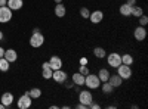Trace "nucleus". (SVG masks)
Wrapping results in <instances>:
<instances>
[{"label":"nucleus","mask_w":148,"mask_h":109,"mask_svg":"<svg viewBox=\"0 0 148 109\" xmlns=\"http://www.w3.org/2000/svg\"><path fill=\"white\" fill-rule=\"evenodd\" d=\"M28 94H30V97H31V99H39L40 96H42V90H40V89H37V87H33V89L28 91Z\"/></svg>","instance_id":"26"},{"label":"nucleus","mask_w":148,"mask_h":109,"mask_svg":"<svg viewBox=\"0 0 148 109\" xmlns=\"http://www.w3.org/2000/svg\"><path fill=\"white\" fill-rule=\"evenodd\" d=\"M129 6H135V5H136V0H127V2H126Z\"/></svg>","instance_id":"30"},{"label":"nucleus","mask_w":148,"mask_h":109,"mask_svg":"<svg viewBox=\"0 0 148 109\" xmlns=\"http://www.w3.org/2000/svg\"><path fill=\"white\" fill-rule=\"evenodd\" d=\"M132 74H133V72H132V68L129 65L121 64V65L117 66V75H120L121 80H129L132 77Z\"/></svg>","instance_id":"3"},{"label":"nucleus","mask_w":148,"mask_h":109,"mask_svg":"<svg viewBox=\"0 0 148 109\" xmlns=\"http://www.w3.org/2000/svg\"><path fill=\"white\" fill-rule=\"evenodd\" d=\"M52 74H53V69L49 66V62H43L42 64V77L45 80H51Z\"/></svg>","instance_id":"12"},{"label":"nucleus","mask_w":148,"mask_h":109,"mask_svg":"<svg viewBox=\"0 0 148 109\" xmlns=\"http://www.w3.org/2000/svg\"><path fill=\"white\" fill-rule=\"evenodd\" d=\"M147 24H148V18H147L145 15H141V16H139V25L145 27Z\"/></svg>","instance_id":"29"},{"label":"nucleus","mask_w":148,"mask_h":109,"mask_svg":"<svg viewBox=\"0 0 148 109\" xmlns=\"http://www.w3.org/2000/svg\"><path fill=\"white\" fill-rule=\"evenodd\" d=\"M79 72H80V74H83V75H88L90 71H89V68L86 66V65H82V66L79 68Z\"/></svg>","instance_id":"28"},{"label":"nucleus","mask_w":148,"mask_h":109,"mask_svg":"<svg viewBox=\"0 0 148 109\" xmlns=\"http://www.w3.org/2000/svg\"><path fill=\"white\" fill-rule=\"evenodd\" d=\"M3 55H5V49H3V47H0V58H3Z\"/></svg>","instance_id":"33"},{"label":"nucleus","mask_w":148,"mask_h":109,"mask_svg":"<svg viewBox=\"0 0 148 109\" xmlns=\"http://www.w3.org/2000/svg\"><path fill=\"white\" fill-rule=\"evenodd\" d=\"M45 43V35L42 32H33L31 37H30V46L34 47V49H39L42 47Z\"/></svg>","instance_id":"2"},{"label":"nucleus","mask_w":148,"mask_h":109,"mask_svg":"<svg viewBox=\"0 0 148 109\" xmlns=\"http://www.w3.org/2000/svg\"><path fill=\"white\" fill-rule=\"evenodd\" d=\"M53 12H55V15H56L58 18H64L65 14H67V7H65V5H62V3H56Z\"/></svg>","instance_id":"15"},{"label":"nucleus","mask_w":148,"mask_h":109,"mask_svg":"<svg viewBox=\"0 0 148 109\" xmlns=\"http://www.w3.org/2000/svg\"><path fill=\"white\" fill-rule=\"evenodd\" d=\"M92 100H93V96H92V91H90L89 89L79 91V103H83V105L88 106Z\"/></svg>","instance_id":"6"},{"label":"nucleus","mask_w":148,"mask_h":109,"mask_svg":"<svg viewBox=\"0 0 148 109\" xmlns=\"http://www.w3.org/2000/svg\"><path fill=\"white\" fill-rule=\"evenodd\" d=\"M98 78L101 80V83H104V81H108V78H110V71L107 69V68H101L99 71H98Z\"/></svg>","instance_id":"20"},{"label":"nucleus","mask_w":148,"mask_h":109,"mask_svg":"<svg viewBox=\"0 0 148 109\" xmlns=\"http://www.w3.org/2000/svg\"><path fill=\"white\" fill-rule=\"evenodd\" d=\"M141 15H144V9L141 7V6H132V14H130V16H136V18H139Z\"/></svg>","instance_id":"24"},{"label":"nucleus","mask_w":148,"mask_h":109,"mask_svg":"<svg viewBox=\"0 0 148 109\" xmlns=\"http://www.w3.org/2000/svg\"><path fill=\"white\" fill-rule=\"evenodd\" d=\"M67 78H68V75H67V72H65V71H62V68L53 71V74H52V80H53L55 83H59V84L65 83Z\"/></svg>","instance_id":"8"},{"label":"nucleus","mask_w":148,"mask_h":109,"mask_svg":"<svg viewBox=\"0 0 148 109\" xmlns=\"http://www.w3.org/2000/svg\"><path fill=\"white\" fill-rule=\"evenodd\" d=\"M133 37H135V40H136V41H144L145 37H147V30H145V27L138 25L136 28H135V31H133Z\"/></svg>","instance_id":"9"},{"label":"nucleus","mask_w":148,"mask_h":109,"mask_svg":"<svg viewBox=\"0 0 148 109\" xmlns=\"http://www.w3.org/2000/svg\"><path fill=\"white\" fill-rule=\"evenodd\" d=\"M93 55H95L98 59H104V58L107 56V52H105L104 47H95V49H93Z\"/></svg>","instance_id":"22"},{"label":"nucleus","mask_w":148,"mask_h":109,"mask_svg":"<svg viewBox=\"0 0 148 109\" xmlns=\"http://www.w3.org/2000/svg\"><path fill=\"white\" fill-rule=\"evenodd\" d=\"M33 105V99L30 97V94H28V91H25L21 97L18 99V103H16V106L19 108V109H28L30 106Z\"/></svg>","instance_id":"4"},{"label":"nucleus","mask_w":148,"mask_h":109,"mask_svg":"<svg viewBox=\"0 0 148 109\" xmlns=\"http://www.w3.org/2000/svg\"><path fill=\"white\" fill-rule=\"evenodd\" d=\"M9 66H10L9 60H6L5 58H0V71L6 72V71H9Z\"/></svg>","instance_id":"25"},{"label":"nucleus","mask_w":148,"mask_h":109,"mask_svg":"<svg viewBox=\"0 0 148 109\" xmlns=\"http://www.w3.org/2000/svg\"><path fill=\"white\" fill-rule=\"evenodd\" d=\"M0 102H2L6 108H9L12 103H14V94L9 93V91L3 93V94H2V97H0Z\"/></svg>","instance_id":"13"},{"label":"nucleus","mask_w":148,"mask_h":109,"mask_svg":"<svg viewBox=\"0 0 148 109\" xmlns=\"http://www.w3.org/2000/svg\"><path fill=\"white\" fill-rule=\"evenodd\" d=\"M0 109H6V106H5V105H3L2 102H0Z\"/></svg>","instance_id":"36"},{"label":"nucleus","mask_w":148,"mask_h":109,"mask_svg":"<svg viewBox=\"0 0 148 109\" xmlns=\"http://www.w3.org/2000/svg\"><path fill=\"white\" fill-rule=\"evenodd\" d=\"M121 64L132 66V64H133V56H132L130 53H125V55H121Z\"/></svg>","instance_id":"23"},{"label":"nucleus","mask_w":148,"mask_h":109,"mask_svg":"<svg viewBox=\"0 0 148 109\" xmlns=\"http://www.w3.org/2000/svg\"><path fill=\"white\" fill-rule=\"evenodd\" d=\"M101 90H102V93L104 94H111V93H113L114 91V87L113 86H111V84L108 83V81H104V83H101Z\"/></svg>","instance_id":"21"},{"label":"nucleus","mask_w":148,"mask_h":109,"mask_svg":"<svg viewBox=\"0 0 148 109\" xmlns=\"http://www.w3.org/2000/svg\"><path fill=\"white\" fill-rule=\"evenodd\" d=\"M3 58H5L6 60H9V62L12 64V62H15V60L18 59V53H16L15 49H8V50H5Z\"/></svg>","instance_id":"14"},{"label":"nucleus","mask_w":148,"mask_h":109,"mask_svg":"<svg viewBox=\"0 0 148 109\" xmlns=\"http://www.w3.org/2000/svg\"><path fill=\"white\" fill-rule=\"evenodd\" d=\"M92 24H99V22H102V19H104V12L102 10H93V12H90V15H89V18H88Z\"/></svg>","instance_id":"10"},{"label":"nucleus","mask_w":148,"mask_h":109,"mask_svg":"<svg viewBox=\"0 0 148 109\" xmlns=\"http://www.w3.org/2000/svg\"><path fill=\"white\" fill-rule=\"evenodd\" d=\"M73 83L74 84H76V86H84V75L83 74H80V72L77 71V72H74V74H73Z\"/></svg>","instance_id":"18"},{"label":"nucleus","mask_w":148,"mask_h":109,"mask_svg":"<svg viewBox=\"0 0 148 109\" xmlns=\"http://www.w3.org/2000/svg\"><path fill=\"white\" fill-rule=\"evenodd\" d=\"M8 3V0H0V6H6Z\"/></svg>","instance_id":"32"},{"label":"nucleus","mask_w":148,"mask_h":109,"mask_svg":"<svg viewBox=\"0 0 148 109\" xmlns=\"http://www.w3.org/2000/svg\"><path fill=\"white\" fill-rule=\"evenodd\" d=\"M89 15H90V10H89L88 7H82V9H80V16H82L83 19H88Z\"/></svg>","instance_id":"27"},{"label":"nucleus","mask_w":148,"mask_h":109,"mask_svg":"<svg viewBox=\"0 0 148 109\" xmlns=\"http://www.w3.org/2000/svg\"><path fill=\"white\" fill-rule=\"evenodd\" d=\"M84 86L88 87L89 90H96V89H99L101 86V80L98 78L96 74H89L88 75H84Z\"/></svg>","instance_id":"1"},{"label":"nucleus","mask_w":148,"mask_h":109,"mask_svg":"<svg viewBox=\"0 0 148 109\" xmlns=\"http://www.w3.org/2000/svg\"><path fill=\"white\" fill-rule=\"evenodd\" d=\"M119 12H120L121 16H130V14H132V6H129L127 3H123V5H120Z\"/></svg>","instance_id":"19"},{"label":"nucleus","mask_w":148,"mask_h":109,"mask_svg":"<svg viewBox=\"0 0 148 109\" xmlns=\"http://www.w3.org/2000/svg\"><path fill=\"white\" fill-rule=\"evenodd\" d=\"M107 58V62L111 68H117L119 65H121V55H119L117 52H113L105 56Z\"/></svg>","instance_id":"5"},{"label":"nucleus","mask_w":148,"mask_h":109,"mask_svg":"<svg viewBox=\"0 0 148 109\" xmlns=\"http://www.w3.org/2000/svg\"><path fill=\"white\" fill-rule=\"evenodd\" d=\"M108 83H110V84H111V86H113L114 89H117V87H120V86H121L123 80H121V77H120V75H117V74H114V75H111V74H110Z\"/></svg>","instance_id":"17"},{"label":"nucleus","mask_w":148,"mask_h":109,"mask_svg":"<svg viewBox=\"0 0 148 109\" xmlns=\"http://www.w3.org/2000/svg\"><path fill=\"white\" fill-rule=\"evenodd\" d=\"M6 6H8L10 10H19V9L24 6V2H22V0H8Z\"/></svg>","instance_id":"16"},{"label":"nucleus","mask_w":148,"mask_h":109,"mask_svg":"<svg viewBox=\"0 0 148 109\" xmlns=\"http://www.w3.org/2000/svg\"><path fill=\"white\" fill-rule=\"evenodd\" d=\"M12 19V10L8 6H0V24H6Z\"/></svg>","instance_id":"7"},{"label":"nucleus","mask_w":148,"mask_h":109,"mask_svg":"<svg viewBox=\"0 0 148 109\" xmlns=\"http://www.w3.org/2000/svg\"><path fill=\"white\" fill-rule=\"evenodd\" d=\"M47 62H49V66H51L53 71H56V69H61V68H62V59H61L59 56H52L51 59H49L47 60Z\"/></svg>","instance_id":"11"},{"label":"nucleus","mask_w":148,"mask_h":109,"mask_svg":"<svg viewBox=\"0 0 148 109\" xmlns=\"http://www.w3.org/2000/svg\"><path fill=\"white\" fill-rule=\"evenodd\" d=\"M2 40H3V32L0 31V41H2Z\"/></svg>","instance_id":"37"},{"label":"nucleus","mask_w":148,"mask_h":109,"mask_svg":"<svg viewBox=\"0 0 148 109\" xmlns=\"http://www.w3.org/2000/svg\"><path fill=\"white\" fill-rule=\"evenodd\" d=\"M33 32H42L40 28H33Z\"/></svg>","instance_id":"35"},{"label":"nucleus","mask_w":148,"mask_h":109,"mask_svg":"<svg viewBox=\"0 0 148 109\" xmlns=\"http://www.w3.org/2000/svg\"><path fill=\"white\" fill-rule=\"evenodd\" d=\"M65 87H67V89H73V87H74V83H70V84L67 83V84H65Z\"/></svg>","instance_id":"31"},{"label":"nucleus","mask_w":148,"mask_h":109,"mask_svg":"<svg viewBox=\"0 0 148 109\" xmlns=\"http://www.w3.org/2000/svg\"><path fill=\"white\" fill-rule=\"evenodd\" d=\"M86 62H88V59H86V58H82V65H86Z\"/></svg>","instance_id":"34"},{"label":"nucleus","mask_w":148,"mask_h":109,"mask_svg":"<svg viewBox=\"0 0 148 109\" xmlns=\"http://www.w3.org/2000/svg\"><path fill=\"white\" fill-rule=\"evenodd\" d=\"M55 3H62V0H53Z\"/></svg>","instance_id":"38"}]
</instances>
